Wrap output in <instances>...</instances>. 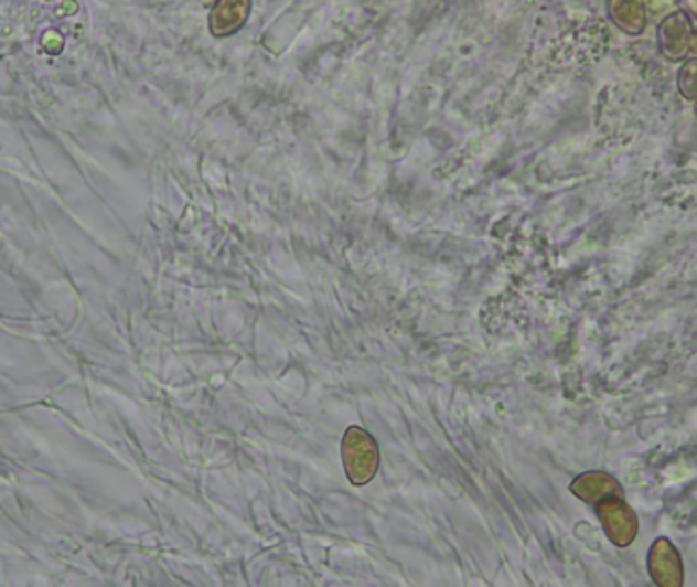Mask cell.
I'll list each match as a JSON object with an SVG mask.
<instances>
[{
    "label": "cell",
    "mask_w": 697,
    "mask_h": 587,
    "mask_svg": "<svg viewBox=\"0 0 697 587\" xmlns=\"http://www.w3.org/2000/svg\"><path fill=\"white\" fill-rule=\"evenodd\" d=\"M646 569L658 587H682L685 581V565L679 548L667 536H658L648 548Z\"/></svg>",
    "instance_id": "3"
},
{
    "label": "cell",
    "mask_w": 697,
    "mask_h": 587,
    "mask_svg": "<svg viewBox=\"0 0 697 587\" xmlns=\"http://www.w3.org/2000/svg\"><path fill=\"white\" fill-rule=\"evenodd\" d=\"M569 490L588 506H596V504H600L603 500H610V498H624L622 483L605 471L579 473L576 480L571 481Z\"/></svg>",
    "instance_id": "5"
},
{
    "label": "cell",
    "mask_w": 697,
    "mask_h": 587,
    "mask_svg": "<svg viewBox=\"0 0 697 587\" xmlns=\"http://www.w3.org/2000/svg\"><path fill=\"white\" fill-rule=\"evenodd\" d=\"M694 21L691 17L677 9L667 14L658 25L657 40L661 54L671 62H679L685 55L691 54V41H694Z\"/></svg>",
    "instance_id": "4"
},
{
    "label": "cell",
    "mask_w": 697,
    "mask_h": 587,
    "mask_svg": "<svg viewBox=\"0 0 697 587\" xmlns=\"http://www.w3.org/2000/svg\"><path fill=\"white\" fill-rule=\"evenodd\" d=\"M249 14L251 0H216L208 17V29L213 38H230L245 28Z\"/></svg>",
    "instance_id": "6"
},
{
    "label": "cell",
    "mask_w": 697,
    "mask_h": 587,
    "mask_svg": "<svg viewBox=\"0 0 697 587\" xmlns=\"http://www.w3.org/2000/svg\"><path fill=\"white\" fill-rule=\"evenodd\" d=\"M696 115H697V100H696Z\"/></svg>",
    "instance_id": "12"
},
{
    "label": "cell",
    "mask_w": 697,
    "mask_h": 587,
    "mask_svg": "<svg viewBox=\"0 0 697 587\" xmlns=\"http://www.w3.org/2000/svg\"><path fill=\"white\" fill-rule=\"evenodd\" d=\"M343 459L349 480L355 485L367 483L376 476L377 447L374 439L362 428H349L343 442Z\"/></svg>",
    "instance_id": "2"
},
{
    "label": "cell",
    "mask_w": 697,
    "mask_h": 587,
    "mask_svg": "<svg viewBox=\"0 0 697 587\" xmlns=\"http://www.w3.org/2000/svg\"><path fill=\"white\" fill-rule=\"evenodd\" d=\"M644 7H646V17L648 19H657V17H667V14L677 11L679 7V0H644Z\"/></svg>",
    "instance_id": "9"
},
{
    "label": "cell",
    "mask_w": 697,
    "mask_h": 587,
    "mask_svg": "<svg viewBox=\"0 0 697 587\" xmlns=\"http://www.w3.org/2000/svg\"><path fill=\"white\" fill-rule=\"evenodd\" d=\"M679 2H682L685 13L689 14L691 19H697V0H679Z\"/></svg>",
    "instance_id": "10"
},
{
    "label": "cell",
    "mask_w": 697,
    "mask_h": 587,
    "mask_svg": "<svg viewBox=\"0 0 697 587\" xmlns=\"http://www.w3.org/2000/svg\"><path fill=\"white\" fill-rule=\"evenodd\" d=\"M677 86H679V93L684 94V98H687L689 103H696L697 100V55L685 60L684 66L677 74Z\"/></svg>",
    "instance_id": "8"
},
{
    "label": "cell",
    "mask_w": 697,
    "mask_h": 587,
    "mask_svg": "<svg viewBox=\"0 0 697 587\" xmlns=\"http://www.w3.org/2000/svg\"><path fill=\"white\" fill-rule=\"evenodd\" d=\"M691 54L697 55V31L694 33V41H691Z\"/></svg>",
    "instance_id": "11"
},
{
    "label": "cell",
    "mask_w": 697,
    "mask_h": 587,
    "mask_svg": "<svg viewBox=\"0 0 697 587\" xmlns=\"http://www.w3.org/2000/svg\"><path fill=\"white\" fill-rule=\"evenodd\" d=\"M593 508H596L598 521L602 524L605 538L614 547H631L639 536V529H641L639 514L634 512V508L629 506V502L624 498H610V500H603Z\"/></svg>",
    "instance_id": "1"
},
{
    "label": "cell",
    "mask_w": 697,
    "mask_h": 587,
    "mask_svg": "<svg viewBox=\"0 0 697 587\" xmlns=\"http://www.w3.org/2000/svg\"><path fill=\"white\" fill-rule=\"evenodd\" d=\"M605 9L610 21L631 38L643 35L648 25L644 0H605Z\"/></svg>",
    "instance_id": "7"
}]
</instances>
